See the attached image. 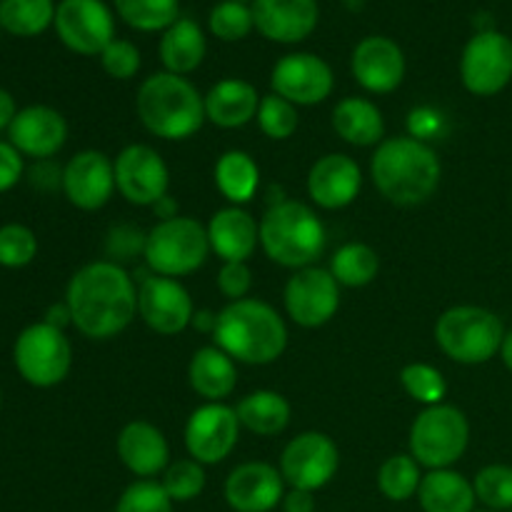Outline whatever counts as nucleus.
Masks as SVG:
<instances>
[{
  "label": "nucleus",
  "mask_w": 512,
  "mask_h": 512,
  "mask_svg": "<svg viewBox=\"0 0 512 512\" xmlns=\"http://www.w3.org/2000/svg\"><path fill=\"white\" fill-rule=\"evenodd\" d=\"M338 468V445L318 430L300 433L285 445L280 455V473L285 483L295 490H308V493L325 488L335 478Z\"/></svg>",
  "instance_id": "11"
},
{
  "label": "nucleus",
  "mask_w": 512,
  "mask_h": 512,
  "mask_svg": "<svg viewBox=\"0 0 512 512\" xmlns=\"http://www.w3.org/2000/svg\"><path fill=\"white\" fill-rule=\"evenodd\" d=\"M208 28L215 38L225 40V43H235V40L248 38L250 30L255 28L253 8L238 0H223L215 5L208 15Z\"/></svg>",
  "instance_id": "38"
},
{
  "label": "nucleus",
  "mask_w": 512,
  "mask_h": 512,
  "mask_svg": "<svg viewBox=\"0 0 512 512\" xmlns=\"http://www.w3.org/2000/svg\"><path fill=\"white\" fill-rule=\"evenodd\" d=\"M420 508L425 512H475V488L455 470H430L418 490Z\"/></svg>",
  "instance_id": "29"
},
{
  "label": "nucleus",
  "mask_w": 512,
  "mask_h": 512,
  "mask_svg": "<svg viewBox=\"0 0 512 512\" xmlns=\"http://www.w3.org/2000/svg\"><path fill=\"white\" fill-rule=\"evenodd\" d=\"M135 110L148 133L163 140H188L203 128L205 98L185 75L163 70L143 80Z\"/></svg>",
  "instance_id": "4"
},
{
  "label": "nucleus",
  "mask_w": 512,
  "mask_h": 512,
  "mask_svg": "<svg viewBox=\"0 0 512 512\" xmlns=\"http://www.w3.org/2000/svg\"><path fill=\"white\" fill-rule=\"evenodd\" d=\"M283 512H315V493L290 488L283 498Z\"/></svg>",
  "instance_id": "48"
},
{
  "label": "nucleus",
  "mask_w": 512,
  "mask_h": 512,
  "mask_svg": "<svg viewBox=\"0 0 512 512\" xmlns=\"http://www.w3.org/2000/svg\"><path fill=\"white\" fill-rule=\"evenodd\" d=\"M53 25L65 48L78 55L100 58L115 40L113 10L103 0H60Z\"/></svg>",
  "instance_id": "12"
},
{
  "label": "nucleus",
  "mask_w": 512,
  "mask_h": 512,
  "mask_svg": "<svg viewBox=\"0 0 512 512\" xmlns=\"http://www.w3.org/2000/svg\"><path fill=\"white\" fill-rule=\"evenodd\" d=\"M45 323L53 325V328H60V330H63L68 323H73V318H70L68 303L53 305V308H50L48 313H45Z\"/></svg>",
  "instance_id": "51"
},
{
  "label": "nucleus",
  "mask_w": 512,
  "mask_h": 512,
  "mask_svg": "<svg viewBox=\"0 0 512 512\" xmlns=\"http://www.w3.org/2000/svg\"><path fill=\"white\" fill-rule=\"evenodd\" d=\"M410 455L420 468L445 470L458 463L470 443V423L455 405H430L410 428Z\"/></svg>",
  "instance_id": "8"
},
{
  "label": "nucleus",
  "mask_w": 512,
  "mask_h": 512,
  "mask_svg": "<svg viewBox=\"0 0 512 512\" xmlns=\"http://www.w3.org/2000/svg\"><path fill=\"white\" fill-rule=\"evenodd\" d=\"M115 512H173V500L155 480H135L118 498Z\"/></svg>",
  "instance_id": "43"
},
{
  "label": "nucleus",
  "mask_w": 512,
  "mask_h": 512,
  "mask_svg": "<svg viewBox=\"0 0 512 512\" xmlns=\"http://www.w3.org/2000/svg\"><path fill=\"white\" fill-rule=\"evenodd\" d=\"M378 270V253L365 243H345L330 260V273L345 288H365L378 278Z\"/></svg>",
  "instance_id": "35"
},
{
  "label": "nucleus",
  "mask_w": 512,
  "mask_h": 512,
  "mask_svg": "<svg viewBox=\"0 0 512 512\" xmlns=\"http://www.w3.org/2000/svg\"><path fill=\"white\" fill-rule=\"evenodd\" d=\"M215 323H218V313H210V310H198L193 315V325L203 333H215Z\"/></svg>",
  "instance_id": "52"
},
{
  "label": "nucleus",
  "mask_w": 512,
  "mask_h": 512,
  "mask_svg": "<svg viewBox=\"0 0 512 512\" xmlns=\"http://www.w3.org/2000/svg\"><path fill=\"white\" fill-rule=\"evenodd\" d=\"M333 128L345 143L368 148L383 143L385 120L378 105L368 98H343L333 110Z\"/></svg>",
  "instance_id": "28"
},
{
  "label": "nucleus",
  "mask_w": 512,
  "mask_h": 512,
  "mask_svg": "<svg viewBox=\"0 0 512 512\" xmlns=\"http://www.w3.org/2000/svg\"><path fill=\"white\" fill-rule=\"evenodd\" d=\"M240 420L225 403H205L190 413L185 423V448L200 465L223 463L240 440Z\"/></svg>",
  "instance_id": "15"
},
{
  "label": "nucleus",
  "mask_w": 512,
  "mask_h": 512,
  "mask_svg": "<svg viewBox=\"0 0 512 512\" xmlns=\"http://www.w3.org/2000/svg\"><path fill=\"white\" fill-rule=\"evenodd\" d=\"M113 8L140 33H165L180 18V0H113Z\"/></svg>",
  "instance_id": "34"
},
{
  "label": "nucleus",
  "mask_w": 512,
  "mask_h": 512,
  "mask_svg": "<svg viewBox=\"0 0 512 512\" xmlns=\"http://www.w3.org/2000/svg\"><path fill=\"white\" fill-rule=\"evenodd\" d=\"M145 235L148 233H140L133 225H118V228L110 230L108 255L113 258V263H118V260H130L138 253H143Z\"/></svg>",
  "instance_id": "46"
},
{
  "label": "nucleus",
  "mask_w": 512,
  "mask_h": 512,
  "mask_svg": "<svg viewBox=\"0 0 512 512\" xmlns=\"http://www.w3.org/2000/svg\"><path fill=\"white\" fill-rule=\"evenodd\" d=\"M53 0H0V28L18 38H33L55 23Z\"/></svg>",
  "instance_id": "33"
},
{
  "label": "nucleus",
  "mask_w": 512,
  "mask_h": 512,
  "mask_svg": "<svg viewBox=\"0 0 512 512\" xmlns=\"http://www.w3.org/2000/svg\"><path fill=\"white\" fill-rule=\"evenodd\" d=\"M215 185L225 200L245 205L255 198L260 185V168L245 150H228L215 163Z\"/></svg>",
  "instance_id": "32"
},
{
  "label": "nucleus",
  "mask_w": 512,
  "mask_h": 512,
  "mask_svg": "<svg viewBox=\"0 0 512 512\" xmlns=\"http://www.w3.org/2000/svg\"><path fill=\"white\" fill-rule=\"evenodd\" d=\"M65 303L78 333L90 340H110L138 315V288L118 263L95 260L70 278Z\"/></svg>",
  "instance_id": "1"
},
{
  "label": "nucleus",
  "mask_w": 512,
  "mask_h": 512,
  "mask_svg": "<svg viewBox=\"0 0 512 512\" xmlns=\"http://www.w3.org/2000/svg\"><path fill=\"white\" fill-rule=\"evenodd\" d=\"M208 253V228L185 215L158 220V225L145 235V263L155 275H163V278L178 280L195 273L205 265Z\"/></svg>",
  "instance_id": "7"
},
{
  "label": "nucleus",
  "mask_w": 512,
  "mask_h": 512,
  "mask_svg": "<svg viewBox=\"0 0 512 512\" xmlns=\"http://www.w3.org/2000/svg\"><path fill=\"white\" fill-rule=\"evenodd\" d=\"M410 118H413L410 120V125H413V138H430L438 130V115L430 113V110H415Z\"/></svg>",
  "instance_id": "49"
},
{
  "label": "nucleus",
  "mask_w": 512,
  "mask_h": 512,
  "mask_svg": "<svg viewBox=\"0 0 512 512\" xmlns=\"http://www.w3.org/2000/svg\"><path fill=\"white\" fill-rule=\"evenodd\" d=\"M218 288L230 303L248 298L250 288H253V273H250L248 263H223L218 273Z\"/></svg>",
  "instance_id": "45"
},
{
  "label": "nucleus",
  "mask_w": 512,
  "mask_h": 512,
  "mask_svg": "<svg viewBox=\"0 0 512 512\" xmlns=\"http://www.w3.org/2000/svg\"><path fill=\"white\" fill-rule=\"evenodd\" d=\"M235 413L245 430L260 435V438H273L288 428L293 410H290L285 395L275 393V390H255L240 400Z\"/></svg>",
  "instance_id": "31"
},
{
  "label": "nucleus",
  "mask_w": 512,
  "mask_h": 512,
  "mask_svg": "<svg viewBox=\"0 0 512 512\" xmlns=\"http://www.w3.org/2000/svg\"><path fill=\"white\" fill-rule=\"evenodd\" d=\"M155 215H158L160 220H170V218H178V205H175V200L170 198V195H165L163 200H158V203L153 205Z\"/></svg>",
  "instance_id": "53"
},
{
  "label": "nucleus",
  "mask_w": 512,
  "mask_h": 512,
  "mask_svg": "<svg viewBox=\"0 0 512 512\" xmlns=\"http://www.w3.org/2000/svg\"><path fill=\"white\" fill-rule=\"evenodd\" d=\"M23 170V155L10 143H0V193L18 185V180L23 178Z\"/></svg>",
  "instance_id": "47"
},
{
  "label": "nucleus",
  "mask_w": 512,
  "mask_h": 512,
  "mask_svg": "<svg viewBox=\"0 0 512 512\" xmlns=\"http://www.w3.org/2000/svg\"><path fill=\"white\" fill-rule=\"evenodd\" d=\"M285 310L300 328H323L340 308V283L318 265L300 268L285 283Z\"/></svg>",
  "instance_id": "13"
},
{
  "label": "nucleus",
  "mask_w": 512,
  "mask_h": 512,
  "mask_svg": "<svg viewBox=\"0 0 512 512\" xmlns=\"http://www.w3.org/2000/svg\"><path fill=\"white\" fill-rule=\"evenodd\" d=\"M63 193L75 208L100 210L115 193V165L100 150H80L63 168Z\"/></svg>",
  "instance_id": "18"
},
{
  "label": "nucleus",
  "mask_w": 512,
  "mask_h": 512,
  "mask_svg": "<svg viewBox=\"0 0 512 512\" xmlns=\"http://www.w3.org/2000/svg\"><path fill=\"white\" fill-rule=\"evenodd\" d=\"M100 65L105 73L115 80H130L140 70V50L130 40L115 38L108 48L100 53Z\"/></svg>",
  "instance_id": "44"
},
{
  "label": "nucleus",
  "mask_w": 512,
  "mask_h": 512,
  "mask_svg": "<svg viewBox=\"0 0 512 512\" xmlns=\"http://www.w3.org/2000/svg\"><path fill=\"white\" fill-rule=\"evenodd\" d=\"M15 115H18V108H15L13 95H10L8 90L0 88V130L10 128V123L15 120Z\"/></svg>",
  "instance_id": "50"
},
{
  "label": "nucleus",
  "mask_w": 512,
  "mask_h": 512,
  "mask_svg": "<svg viewBox=\"0 0 512 512\" xmlns=\"http://www.w3.org/2000/svg\"><path fill=\"white\" fill-rule=\"evenodd\" d=\"M420 483H423V473L413 455H393L378 470L380 493L393 503H405L418 495Z\"/></svg>",
  "instance_id": "36"
},
{
  "label": "nucleus",
  "mask_w": 512,
  "mask_h": 512,
  "mask_svg": "<svg viewBox=\"0 0 512 512\" xmlns=\"http://www.w3.org/2000/svg\"><path fill=\"white\" fill-rule=\"evenodd\" d=\"M363 188L360 165L345 153H328L313 163L308 173V193L325 210L348 208Z\"/></svg>",
  "instance_id": "23"
},
{
  "label": "nucleus",
  "mask_w": 512,
  "mask_h": 512,
  "mask_svg": "<svg viewBox=\"0 0 512 512\" xmlns=\"http://www.w3.org/2000/svg\"><path fill=\"white\" fill-rule=\"evenodd\" d=\"M260 95L253 83L243 78H225L215 83L205 95V118L225 130L243 128L258 118Z\"/></svg>",
  "instance_id": "26"
},
{
  "label": "nucleus",
  "mask_w": 512,
  "mask_h": 512,
  "mask_svg": "<svg viewBox=\"0 0 512 512\" xmlns=\"http://www.w3.org/2000/svg\"><path fill=\"white\" fill-rule=\"evenodd\" d=\"M118 458L140 480H150L170 465V445L153 423L130 420L118 435Z\"/></svg>",
  "instance_id": "24"
},
{
  "label": "nucleus",
  "mask_w": 512,
  "mask_h": 512,
  "mask_svg": "<svg viewBox=\"0 0 512 512\" xmlns=\"http://www.w3.org/2000/svg\"><path fill=\"white\" fill-rule=\"evenodd\" d=\"M13 360L25 383L35 388H53L68 378L70 365H73V348L63 330L43 320V323L28 325L18 335Z\"/></svg>",
  "instance_id": "9"
},
{
  "label": "nucleus",
  "mask_w": 512,
  "mask_h": 512,
  "mask_svg": "<svg viewBox=\"0 0 512 512\" xmlns=\"http://www.w3.org/2000/svg\"><path fill=\"white\" fill-rule=\"evenodd\" d=\"M138 315L155 333L178 335L193 325V298L175 278L150 275L138 288Z\"/></svg>",
  "instance_id": "17"
},
{
  "label": "nucleus",
  "mask_w": 512,
  "mask_h": 512,
  "mask_svg": "<svg viewBox=\"0 0 512 512\" xmlns=\"http://www.w3.org/2000/svg\"><path fill=\"white\" fill-rule=\"evenodd\" d=\"M10 145L20 155L30 158H53L68 140V123L63 115L48 105H30L18 110L15 120L8 128Z\"/></svg>",
  "instance_id": "22"
},
{
  "label": "nucleus",
  "mask_w": 512,
  "mask_h": 512,
  "mask_svg": "<svg viewBox=\"0 0 512 512\" xmlns=\"http://www.w3.org/2000/svg\"><path fill=\"white\" fill-rule=\"evenodd\" d=\"M475 498L488 510H512V465H485L473 480Z\"/></svg>",
  "instance_id": "39"
},
{
  "label": "nucleus",
  "mask_w": 512,
  "mask_h": 512,
  "mask_svg": "<svg viewBox=\"0 0 512 512\" xmlns=\"http://www.w3.org/2000/svg\"><path fill=\"white\" fill-rule=\"evenodd\" d=\"M115 165V188L130 205L153 208L168 195L170 170L163 155L143 143H133L118 153Z\"/></svg>",
  "instance_id": "14"
},
{
  "label": "nucleus",
  "mask_w": 512,
  "mask_h": 512,
  "mask_svg": "<svg viewBox=\"0 0 512 512\" xmlns=\"http://www.w3.org/2000/svg\"><path fill=\"white\" fill-rule=\"evenodd\" d=\"M38 255V238L28 225L10 223L0 228V265L3 268H25Z\"/></svg>",
  "instance_id": "42"
},
{
  "label": "nucleus",
  "mask_w": 512,
  "mask_h": 512,
  "mask_svg": "<svg viewBox=\"0 0 512 512\" xmlns=\"http://www.w3.org/2000/svg\"><path fill=\"white\" fill-rule=\"evenodd\" d=\"M190 388L208 403H223L238 385V365L218 345L195 350L188 365Z\"/></svg>",
  "instance_id": "27"
},
{
  "label": "nucleus",
  "mask_w": 512,
  "mask_h": 512,
  "mask_svg": "<svg viewBox=\"0 0 512 512\" xmlns=\"http://www.w3.org/2000/svg\"><path fill=\"white\" fill-rule=\"evenodd\" d=\"M205 53H208V43H205L203 28L190 18H178L160 38V60L168 73H193L205 60Z\"/></svg>",
  "instance_id": "30"
},
{
  "label": "nucleus",
  "mask_w": 512,
  "mask_h": 512,
  "mask_svg": "<svg viewBox=\"0 0 512 512\" xmlns=\"http://www.w3.org/2000/svg\"><path fill=\"white\" fill-rule=\"evenodd\" d=\"M350 70L360 88L368 93H393L405 78L403 48L385 35H368L355 45Z\"/></svg>",
  "instance_id": "19"
},
{
  "label": "nucleus",
  "mask_w": 512,
  "mask_h": 512,
  "mask_svg": "<svg viewBox=\"0 0 512 512\" xmlns=\"http://www.w3.org/2000/svg\"><path fill=\"white\" fill-rule=\"evenodd\" d=\"M255 28L273 43L293 45L318 28V0H253Z\"/></svg>",
  "instance_id": "21"
},
{
  "label": "nucleus",
  "mask_w": 512,
  "mask_h": 512,
  "mask_svg": "<svg viewBox=\"0 0 512 512\" xmlns=\"http://www.w3.org/2000/svg\"><path fill=\"white\" fill-rule=\"evenodd\" d=\"M478 512H495V510H478Z\"/></svg>",
  "instance_id": "55"
},
{
  "label": "nucleus",
  "mask_w": 512,
  "mask_h": 512,
  "mask_svg": "<svg viewBox=\"0 0 512 512\" xmlns=\"http://www.w3.org/2000/svg\"><path fill=\"white\" fill-rule=\"evenodd\" d=\"M258 125L268 138L288 140L298 130V105L270 93L260 100Z\"/></svg>",
  "instance_id": "41"
},
{
  "label": "nucleus",
  "mask_w": 512,
  "mask_h": 512,
  "mask_svg": "<svg viewBox=\"0 0 512 512\" xmlns=\"http://www.w3.org/2000/svg\"><path fill=\"white\" fill-rule=\"evenodd\" d=\"M505 325L493 310L480 305H455L435 323V343L460 365H483L500 353Z\"/></svg>",
  "instance_id": "6"
},
{
  "label": "nucleus",
  "mask_w": 512,
  "mask_h": 512,
  "mask_svg": "<svg viewBox=\"0 0 512 512\" xmlns=\"http://www.w3.org/2000/svg\"><path fill=\"white\" fill-rule=\"evenodd\" d=\"M500 358H503V365L512 373V330L505 333L503 345H500Z\"/></svg>",
  "instance_id": "54"
},
{
  "label": "nucleus",
  "mask_w": 512,
  "mask_h": 512,
  "mask_svg": "<svg viewBox=\"0 0 512 512\" xmlns=\"http://www.w3.org/2000/svg\"><path fill=\"white\" fill-rule=\"evenodd\" d=\"M215 345L245 365H270L288 348V328L273 305L255 298L233 300L218 313Z\"/></svg>",
  "instance_id": "3"
},
{
  "label": "nucleus",
  "mask_w": 512,
  "mask_h": 512,
  "mask_svg": "<svg viewBox=\"0 0 512 512\" xmlns=\"http://www.w3.org/2000/svg\"><path fill=\"white\" fill-rule=\"evenodd\" d=\"M283 498V473L270 463H243L225 480V500L235 512H270Z\"/></svg>",
  "instance_id": "20"
},
{
  "label": "nucleus",
  "mask_w": 512,
  "mask_h": 512,
  "mask_svg": "<svg viewBox=\"0 0 512 512\" xmlns=\"http://www.w3.org/2000/svg\"><path fill=\"white\" fill-rule=\"evenodd\" d=\"M270 85L275 95L293 105H318L333 93L335 75L320 55L290 53L275 63Z\"/></svg>",
  "instance_id": "16"
},
{
  "label": "nucleus",
  "mask_w": 512,
  "mask_h": 512,
  "mask_svg": "<svg viewBox=\"0 0 512 512\" xmlns=\"http://www.w3.org/2000/svg\"><path fill=\"white\" fill-rule=\"evenodd\" d=\"M238 3H248V0H238Z\"/></svg>",
  "instance_id": "56"
},
{
  "label": "nucleus",
  "mask_w": 512,
  "mask_h": 512,
  "mask_svg": "<svg viewBox=\"0 0 512 512\" xmlns=\"http://www.w3.org/2000/svg\"><path fill=\"white\" fill-rule=\"evenodd\" d=\"M460 78L478 98L503 93L512 80V38L500 30H478L460 55Z\"/></svg>",
  "instance_id": "10"
},
{
  "label": "nucleus",
  "mask_w": 512,
  "mask_h": 512,
  "mask_svg": "<svg viewBox=\"0 0 512 512\" xmlns=\"http://www.w3.org/2000/svg\"><path fill=\"white\" fill-rule=\"evenodd\" d=\"M160 485L173 503H190L205 490V470L198 460L183 458L165 468Z\"/></svg>",
  "instance_id": "40"
},
{
  "label": "nucleus",
  "mask_w": 512,
  "mask_h": 512,
  "mask_svg": "<svg viewBox=\"0 0 512 512\" xmlns=\"http://www.w3.org/2000/svg\"><path fill=\"white\" fill-rule=\"evenodd\" d=\"M210 250L223 263H248L260 243V225L240 205L218 210L208 223Z\"/></svg>",
  "instance_id": "25"
},
{
  "label": "nucleus",
  "mask_w": 512,
  "mask_h": 512,
  "mask_svg": "<svg viewBox=\"0 0 512 512\" xmlns=\"http://www.w3.org/2000/svg\"><path fill=\"white\" fill-rule=\"evenodd\" d=\"M370 175L385 200L413 208L433 198L443 178V165L425 140L400 135L378 145L370 160Z\"/></svg>",
  "instance_id": "2"
},
{
  "label": "nucleus",
  "mask_w": 512,
  "mask_h": 512,
  "mask_svg": "<svg viewBox=\"0 0 512 512\" xmlns=\"http://www.w3.org/2000/svg\"><path fill=\"white\" fill-rule=\"evenodd\" d=\"M328 235L313 208L298 200H280L260 220V245L283 268H310L323 255Z\"/></svg>",
  "instance_id": "5"
},
{
  "label": "nucleus",
  "mask_w": 512,
  "mask_h": 512,
  "mask_svg": "<svg viewBox=\"0 0 512 512\" xmlns=\"http://www.w3.org/2000/svg\"><path fill=\"white\" fill-rule=\"evenodd\" d=\"M400 385L405 393L415 400L423 403L425 408L430 405L443 403L445 393H448V383H445L443 373L428 363H410L400 370Z\"/></svg>",
  "instance_id": "37"
}]
</instances>
